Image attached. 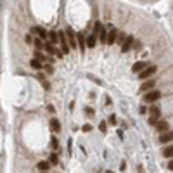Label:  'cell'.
Wrapping results in <instances>:
<instances>
[{"instance_id": "30", "label": "cell", "mask_w": 173, "mask_h": 173, "mask_svg": "<svg viewBox=\"0 0 173 173\" xmlns=\"http://www.w3.org/2000/svg\"><path fill=\"white\" fill-rule=\"evenodd\" d=\"M85 111H86V114H88V116H94V111H92V109H90V108H86Z\"/></svg>"}, {"instance_id": "13", "label": "cell", "mask_w": 173, "mask_h": 173, "mask_svg": "<svg viewBox=\"0 0 173 173\" xmlns=\"http://www.w3.org/2000/svg\"><path fill=\"white\" fill-rule=\"evenodd\" d=\"M152 86H154V80H149V81H144L140 86V92H149V90H152Z\"/></svg>"}, {"instance_id": "23", "label": "cell", "mask_w": 173, "mask_h": 173, "mask_svg": "<svg viewBox=\"0 0 173 173\" xmlns=\"http://www.w3.org/2000/svg\"><path fill=\"white\" fill-rule=\"evenodd\" d=\"M57 161H59V159H57V154L52 152V154L49 156V163H50V164H57Z\"/></svg>"}, {"instance_id": "9", "label": "cell", "mask_w": 173, "mask_h": 173, "mask_svg": "<svg viewBox=\"0 0 173 173\" xmlns=\"http://www.w3.org/2000/svg\"><path fill=\"white\" fill-rule=\"evenodd\" d=\"M147 66H149V62H147V61H139V62H135V64H133L132 71H133V73H140V71L144 69V68H147Z\"/></svg>"}, {"instance_id": "2", "label": "cell", "mask_w": 173, "mask_h": 173, "mask_svg": "<svg viewBox=\"0 0 173 173\" xmlns=\"http://www.w3.org/2000/svg\"><path fill=\"white\" fill-rule=\"evenodd\" d=\"M156 71H157V68L151 64V66H147V68H144V69H142L140 73H139V76H140L142 80H147V78H151V76L154 75V73H156Z\"/></svg>"}, {"instance_id": "21", "label": "cell", "mask_w": 173, "mask_h": 173, "mask_svg": "<svg viewBox=\"0 0 173 173\" xmlns=\"http://www.w3.org/2000/svg\"><path fill=\"white\" fill-rule=\"evenodd\" d=\"M30 66H31L33 69H40V68H42V62H40L38 59H31L30 61Z\"/></svg>"}, {"instance_id": "28", "label": "cell", "mask_w": 173, "mask_h": 173, "mask_svg": "<svg viewBox=\"0 0 173 173\" xmlns=\"http://www.w3.org/2000/svg\"><path fill=\"white\" fill-rule=\"evenodd\" d=\"M45 71H47V73H49V75H50V73H52V71H54V68H52V66H45Z\"/></svg>"}, {"instance_id": "12", "label": "cell", "mask_w": 173, "mask_h": 173, "mask_svg": "<svg viewBox=\"0 0 173 173\" xmlns=\"http://www.w3.org/2000/svg\"><path fill=\"white\" fill-rule=\"evenodd\" d=\"M168 121H157L156 123V130L159 132V133H164V132H168Z\"/></svg>"}, {"instance_id": "10", "label": "cell", "mask_w": 173, "mask_h": 173, "mask_svg": "<svg viewBox=\"0 0 173 173\" xmlns=\"http://www.w3.org/2000/svg\"><path fill=\"white\" fill-rule=\"evenodd\" d=\"M173 140V132H164V133H161V137H159V142L161 144H168V142H171Z\"/></svg>"}, {"instance_id": "20", "label": "cell", "mask_w": 173, "mask_h": 173, "mask_svg": "<svg viewBox=\"0 0 173 173\" xmlns=\"http://www.w3.org/2000/svg\"><path fill=\"white\" fill-rule=\"evenodd\" d=\"M49 38H50V43H52V45H55V43L59 42V35H57L55 31L49 33Z\"/></svg>"}, {"instance_id": "5", "label": "cell", "mask_w": 173, "mask_h": 173, "mask_svg": "<svg viewBox=\"0 0 173 173\" xmlns=\"http://www.w3.org/2000/svg\"><path fill=\"white\" fill-rule=\"evenodd\" d=\"M45 50H47V54H50V55H55V57H62V52L55 49V45H52L50 42L45 43Z\"/></svg>"}, {"instance_id": "19", "label": "cell", "mask_w": 173, "mask_h": 173, "mask_svg": "<svg viewBox=\"0 0 173 173\" xmlns=\"http://www.w3.org/2000/svg\"><path fill=\"white\" fill-rule=\"evenodd\" d=\"M163 156H164V157H170V159H171V157H173V146H168L166 149L163 151Z\"/></svg>"}, {"instance_id": "8", "label": "cell", "mask_w": 173, "mask_h": 173, "mask_svg": "<svg viewBox=\"0 0 173 173\" xmlns=\"http://www.w3.org/2000/svg\"><path fill=\"white\" fill-rule=\"evenodd\" d=\"M31 33H35L38 38H42V40H45V38L49 37V33L45 31L43 28H40V26H35V28H31Z\"/></svg>"}, {"instance_id": "1", "label": "cell", "mask_w": 173, "mask_h": 173, "mask_svg": "<svg viewBox=\"0 0 173 173\" xmlns=\"http://www.w3.org/2000/svg\"><path fill=\"white\" fill-rule=\"evenodd\" d=\"M159 99H161V92H159V90H149V92H146V95H144V102L154 104L156 101H159Z\"/></svg>"}, {"instance_id": "7", "label": "cell", "mask_w": 173, "mask_h": 173, "mask_svg": "<svg viewBox=\"0 0 173 173\" xmlns=\"http://www.w3.org/2000/svg\"><path fill=\"white\" fill-rule=\"evenodd\" d=\"M132 47H133V37H126L125 42L121 43V52H128Z\"/></svg>"}, {"instance_id": "32", "label": "cell", "mask_w": 173, "mask_h": 173, "mask_svg": "<svg viewBox=\"0 0 173 173\" xmlns=\"http://www.w3.org/2000/svg\"><path fill=\"white\" fill-rule=\"evenodd\" d=\"M42 173H49V171H42Z\"/></svg>"}, {"instance_id": "11", "label": "cell", "mask_w": 173, "mask_h": 173, "mask_svg": "<svg viewBox=\"0 0 173 173\" xmlns=\"http://www.w3.org/2000/svg\"><path fill=\"white\" fill-rule=\"evenodd\" d=\"M86 47H88V49H94V47H95V45H97V35H88V37H86Z\"/></svg>"}, {"instance_id": "6", "label": "cell", "mask_w": 173, "mask_h": 173, "mask_svg": "<svg viewBox=\"0 0 173 173\" xmlns=\"http://www.w3.org/2000/svg\"><path fill=\"white\" fill-rule=\"evenodd\" d=\"M116 38H118V30L111 28V30L108 31V38H106V43H108V45H113V43L116 42Z\"/></svg>"}, {"instance_id": "25", "label": "cell", "mask_w": 173, "mask_h": 173, "mask_svg": "<svg viewBox=\"0 0 173 173\" xmlns=\"http://www.w3.org/2000/svg\"><path fill=\"white\" fill-rule=\"evenodd\" d=\"M125 38H126V35H125V33H121V35H118V38H116V40H118V43L121 45V43L125 42Z\"/></svg>"}, {"instance_id": "22", "label": "cell", "mask_w": 173, "mask_h": 173, "mask_svg": "<svg viewBox=\"0 0 173 173\" xmlns=\"http://www.w3.org/2000/svg\"><path fill=\"white\" fill-rule=\"evenodd\" d=\"M35 59H38L40 62H43V61H47V57H45L40 50H35Z\"/></svg>"}, {"instance_id": "4", "label": "cell", "mask_w": 173, "mask_h": 173, "mask_svg": "<svg viewBox=\"0 0 173 173\" xmlns=\"http://www.w3.org/2000/svg\"><path fill=\"white\" fill-rule=\"evenodd\" d=\"M66 37H68V45H69V49H76L78 43H76V37H75V33H73L71 28L66 30Z\"/></svg>"}, {"instance_id": "3", "label": "cell", "mask_w": 173, "mask_h": 173, "mask_svg": "<svg viewBox=\"0 0 173 173\" xmlns=\"http://www.w3.org/2000/svg\"><path fill=\"white\" fill-rule=\"evenodd\" d=\"M159 116H161L159 108H157V106H152L151 108V116H149V125H156L157 119H159Z\"/></svg>"}, {"instance_id": "18", "label": "cell", "mask_w": 173, "mask_h": 173, "mask_svg": "<svg viewBox=\"0 0 173 173\" xmlns=\"http://www.w3.org/2000/svg\"><path fill=\"white\" fill-rule=\"evenodd\" d=\"M37 78H38V80H40V81H42V85L45 86V88H47V90H49V88H50V85H49V81L45 80V76H43L42 73H37Z\"/></svg>"}, {"instance_id": "16", "label": "cell", "mask_w": 173, "mask_h": 173, "mask_svg": "<svg viewBox=\"0 0 173 173\" xmlns=\"http://www.w3.org/2000/svg\"><path fill=\"white\" fill-rule=\"evenodd\" d=\"M38 170H40V171H49L50 170V163L49 161H40L38 163Z\"/></svg>"}, {"instance_id": "31", "label": "cell", "mask_w": 173, "mask_h": 173, "mask_svg": "<svg viewBox=\"0 0 173 173\" xmlns=\"http://www.w3.org/2000/svg\"><path fill=\"white\" fill-rule=\"evenodd\" d=\"M168 170H171V171H173V159H171L170 163H168Z\"/></svg>"}, {"instance_id": "26", "label": "cell", "mask_w": 173, "mask_h": 173, "mask_svg": "<svg viewBox=\"0 0 173 173\" xmlns=\"http://www.w3.org/2000/svg\"><path fill=\"white\" fill-rule=\"evenodd\" d=\"M106 126H108V125H106V121H101V125H99V128H101V132H102V133H106Z\"/></svg>"}, {"instance_id": "17", "label": "cell", "mask_w": 173, "mask_h": 173, "mask_svg": "<svg viewBox=\"0 0 173 173\" xmlns=\"http://www.w3.org/2000/svg\"><path fill=\"white\" fill-rule=\"evenodd\" d=\"M42 49H45V43H43L42 38L37 37V40H35V50H42Z\"/></svg>"}, {"instance_id": "14", "label": "cell", "mask_w": 173, "mask_h": 173, "mask_svg": "<svg viewBox=\"0 0 173 173\" xmlns=\"http://www.w3.org/2000/svg\"><path fill=\"white\" fill-rule=\"evenodd\" d=\"M86 38H85V35H78V38H76V43H78V47H80L81 50H85L86 49V42H85Z\"/></svg>"}, {"instance_id": "24", "label": "cell", "mask_w": 173, "mask_h": 173, "mask_svg": "<svg viewBox=\"0 0 173 173\" xmlns=\"http://www.w3.org/2000/svg\"><path fill=\"white\" fill-rule=\"evenodd\" d=\"M50 147H52L54 151L59 147V142H57V139H55V137H52V140H50Z\"/></svg>"}, {"instance_id": "15", "label": "cell", "mask_w": 173, "mask_h": 173, "mask_svg": "<svg viewBox=\"0 0 173 173\" xmlns=\"http://www.w3.org/2000/svg\"><path fill=\"white\" fill-rule=\"evenodd\" d=\"M50 128L54 130L55 133H57V132L61 130V123H59V119H55V118H52V119H50Z\"/></svg>"}, {"instance_id": "27", "label": "cell", "mask_w": 173, "mask_h": 173, "mask_svg": "<svg viewBox=\"0 0 173 173\" xmlns=\"http://www.w3.org/2000/svg\"><path fill=\"white\" fill-rule=\"evenodd\" d=\"M81 130H83V132H90V130H92V126L86 123V125H83V128H81Z\"/></svg>"}, {"instance_id": "29", "label": "cell", "mask_w": 173, "mask_h": 173, "mask_svg": "<svg viewBox=\"0 0 173 173\" xmlns=\"http://www.w3.org/2000/svg\"><path fill=\"white\" fill-rule=\"evenodd\" d=\"M109 123H111V125L116 123V116H114V114H111V118H109Z\"/></svg>"}]
</instances>
